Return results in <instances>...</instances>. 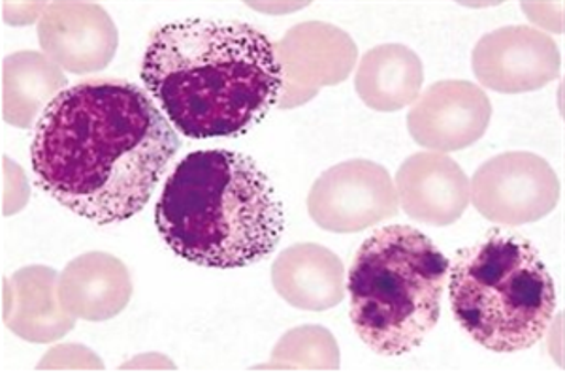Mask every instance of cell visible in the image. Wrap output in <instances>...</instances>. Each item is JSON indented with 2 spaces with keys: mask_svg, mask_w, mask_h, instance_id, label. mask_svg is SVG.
Masks as SVG:
<instances>
[{
  "mask_svg": "<svg viewBox=\"0 0 565 376\" xmlns=\"http://www.w3.org/2000/svg\"><path fill=\"white\" fill-rule=\"evenodd\" d=\"M271 367H302V369H338L340 352L332 333L322 327L306 325L287 333L277 343Z\"/></svg>",
  "mask_w": 565,
  "mask_h": 376,
  "instance_id": "18",
  "label": "cell"
},
{
  "mask_svg": "<svg viewBox=\"0 0 565 376\" xmlns=\"http://www.w3.org/2000/svg\"><path fill=\"white\" fill-rule=\"evenodd\" d=\"M42 52L72 74L104 71L116 55L119 32L95 2H53L39 21Z\"/></svg>",
  "mask_w": 565,
  "mask_h": 376,
  "instance_id": "10",
  "label": "cell"
},
{
  "mask_svg": "<svg viewBox=\"0 0 565 376\" xmlns=\"http://www.w3.org/2000/svg\"><path fill=\"white\" fill-rule=\"evenodd\" d=\"M449 293L463 332L500 354L537 345L556 311V288L540 250L514 232L490 230L458 250Z\"/></svg>",
  "mask_w": 565,
  "mask_h": 376,
  "instance_id": "5",
  "label": "cell"
},
{
  "mask_svg": "<svg viewBox=\"0 0 565 376\" xmlns=\"http://www.w3.org/2000/svg\"><path fill=\"white\" fill-rule=\"evenodd\" d=\"M66 76L45 53L20 52L2 63V119L31 128L66 89Z\"/></svg>",
  "mask_w": 565,
  "mask_h": 376,
  "instance_id": "17",
  "label": "cell"
},
{
  "mask_svg": "<svg viewBox=\"0 0 565 376\" xmlns=\"http://www.w3.org/2000/svg\"><path fill=\"white\" fill-rule=\"evenodd\" d=\"M471 63L479 84L514 95L556 79L562 55L556 42L535 26H501L477 42Z\"/></svg>",
  "mask_w": 565,
  "mask_h": 376,
  "instance_id": "8",
  "label": "cell"
},
{
  "mask_svg": "<svg viewBox=\"0 0 565 376\" xmlns=\"http://www.w3.org/2000/svg\"><path fill=\"white\" fill-rule=\"evenodd\" d=\"M398 191L385 168L372 160L353 159L330 168L317 179L308 211L322 230L354 234L396 217Z\"/></svg>",
  "mask_w": 565,
  "mask_h": 376,
  "instance_id": "7",
  "label": "cell"
},
{
  "mask_svg": "<svg viewBox=\"0 0 565 376\" xmlns=\"http://www.w3.org/2000/svg\"><path fill=\"white\" fill-rule=\"evenodd\" d=\"M447 279L449 260L423 232H373L349 269L354 332L380 356L409 354L439 322Z\"/></svg>",
  "mask_w": 565,
  "mask_h": 376,
  "instance_id": "4",
  "label": "cell"
},
{
  "mask_svg": "<svg viewBox=\"0 0 565 376\" xmlns=\"http://www.w3.org/2000/svg\"><path fill=\"white\" fill-rule=\"evenodd\" d=\"M180 149L140 87L93 79L66 87L36 122L34 179L66 210L97 224L140 213Z\"/></svg>",
  "mask_w": 565,
  "mask_h": 376,
  "instance_id": "1",
  "label": "cell"
},
{
  "mask_svg": "<svg viewBox=\"0 0 565 376\" xmlns=\"http://www.w3.org/2000/svg\"><path fill=\"white\" fill-rule=\"evenodd\" d=\"M396 191L405 213L430 226L457 223L471 200L469 179L462 168L436 151L405 160L396 173Z\"/></svg>",
  "mask_w": 565,
  "mask_h": 376,
  "instance_id": "12",
  "label": "cell"
},
{
  "mask_svg": "<svg viewBox=\"0 0 565 376\" xmlns=\"http://www.w3.org/2000/svg\"><path fill=\"white\" fill-rule=\"evenodd\" d=\"M492 119L487 93L469 82H439L415 100L407 127L418 146L436 153L460 151L481 140Z\"/></svg>",
  "mask_w": 565,
  "mask_h": 376,
  "instance_id": "9",
  "label": "cell"
},
{
  "mask_svg": "<svg viewBox=\"0 0 565 376\" xmlns=\"http://www.w3.org/2000/svg\"><path fill=\"white\" fill-rule=\"evenodd\" d=\"M57 271L29 266L7 281L4 324L29 343H53L74 330L76 316L58 300Z\"/></svg>",
  "mask_w": 565,
  "mask_h": 376,
  "instance_id": "14",
  "label": "cell"
},
{
  "mask_svg": "<svg viewBox=\"0 0 565 376\" xmlns=\"http://www.w3.org/2000/svg\"><path fill=\"white\" fill-rule=\"evenodd\" d=\"M141 79L181 135L228 138L257 127L279 103L276 45L247 23L189 20L157 26Z\"/></svg>",
  "mask_w": 565,
  "mask_h": 376,
  "instance_id": "2",
  "label": "cell"
},
{
  "mask_svg": "<svg viewBox=\"0 0 565 376\" xmlns=\"http://www.w3.org/2000/svg\"><path fill=\"white\" fill-rule=\"evenodd\" d=\"M132 281L127 266L108 253L77 256L58 277L66 313L89 322L114 319L129 305Z\"/></svg>",
  "mask_w": 565,
  "mask_h": 376,
  "instance_id": "13",
  "label": "cell"
},
{
  "mask_svg": "<svg viewBox=\"0 0 565 376\" xmlns=\"http://www.w3.org/2000/svg\"><path fill=\"white\" fill-rule=\"evenodd\" d=\"M469 189L482 217L505 226L537 223L554 211L559 198L558 175L553 166L526 151L487 160Z\"/></svg>",
  "mask_w": 565,
  "mask_h": 376,
  "instance_id": "6",
  "label": "cell"
},
{
  "mask_svg": "<svg viewBox=\"0 0 565 376\" xmlns=\"http://www.w3.org/2000/svg\"><path fill=\"white\" fill-rule=\"evenodd\" d=\"M423 61L407 45L383 44L364 53L356 68L354 89L375 111H398L423 89Z\"/></svg>",
  "mask_w": 565,
  "mask_h": 376,
  "instance_id": "16",
  "label": "cell"
},
{
  "mask_svg": "<svg viewBox=\"0 0 565 376\" xmlns=\"http://www.w3.org/2000/svg\"><path fill=\"white\" fill-rule=\"evenodd\" d=\"M154 224L174 255L202 268L234 269L268 258L285 230L270 179L228 149L186 154L164 183Z\"/></svg>",
  "mask_w": 565,
  "mask_h": 376,
  "instance_id": "3",
  "label": "cell"
},
{
  "mask_svg": "<svg viewBox=\"0 0 565 376\" xmlns=\"http://www.w3.org/2000/svg\"><path fill=\"white\" fill-rule=\"evenodd\" d=\"M282 71L281 106L308 103L317 95L316 71L319 66L328 85H335L349 76L356 58V47L349 34L324 23L295 26L277 45Z\"/></svg>",
  "mask_w": 565,
  "mask_h": 376,
  "instance_id": "11",
  "label": "cell"
},
{
  "mask_svg": "<svg viewBox=\"0 0 565 376\" xmlns=\"http://www.w3.org/2000/svg\"><path fill=\"white\" fill-rule=\"evenodd\" d=\"M345 269L340 258L317 243L282 250L271 268V282L289 305L302 311H327L343 300Z\"/></svg>",
  "mask_w": 565,
  "mask_h": 376,
  "instance_id": "15",
  "label": "cell"
}]
</instances>
